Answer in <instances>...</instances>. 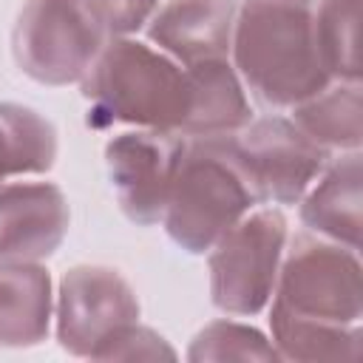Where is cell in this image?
Masks as SVG:
<instances>
[{"instance_id":"1","label":"cell","mask_w":363,"mask_h":363,"mask_svg":"<svg viewBox=\"0 0 363 363\" xmlns=\"http://www.w3.org/2000/svg\"><path fill=\"white\" fill-rule=\"evenodd\" d=\"M230 62L247 94L267 108H292L329 82L320 65L312 3L244 0L235 11Z\"/></svg>"},{"instance_id":"2","label":"cell","mask_w":363,"mask_h":363,"mask_svg":"<svg viewBox=\"0 0 363 363\" xmlns=\"http://www.w3.org/2000/svg\"><path fill=\"white\" fill-rule=\"evenodd\" d=\"M79 88L88 102L85 125L94 130L130 125L179 133L187 108L184 65L133 34H113Z\"/></svg>"},{"instance_id":"3","label":"cell","mask_w":363,"mask_h":363,"mask_svg":"<svg viewBox=\"0 0 363 363\" xmlns=\"http://www.w3.org/2000/svg\"><path fill=\"white\" fill-rule=\"evenodd\" d=\"M258 204L261 199L224 136L187 139L159 224L176 247L204 255Z\"/></svg>"},{"instance_id":"4","label":"cell","mask_w":363,"mask_h":363,"mask_svg":"<svg viewBox=\"0 0 363 363\" xmlns=\"http://www.w3.org/2000/svg\"><path fill=\"white\" fill-rule=\"evenodd\" d=\"M108 40L91 0H26L11 28V54L26 77L57 88L79 82Z\"/></svg>"},{"instance_id":"5","label":"cell","mask_w":363,"mask_h":363,"mask_svg":"<svg viewBox=\"0 0 363 363\" xmlns=\"http://www.w3.org/2000/svg\"><path fill=\"white\" fill-rule=\"evenodd\" d=\"M289 221L281 207H255L235 221L210 250V301L224 315L252 318L272 301Z\"/></svg>"},{"instance_id":"6","label":"cell","mask_w":363,"mask_h":363,"mask_svg":"<svg viewBox=\"0 0 363 363\" xmlns=\"http://www.w3.org/2000/svg\"><path fill=\"white\" fill-rule=\"evenodd\" d=\"M269 303L301 318L357 326L363 318L357 250L320 238L309 230L286 238Z\"/></svg>"},{"instance_id":"7","label":"cell","mask_w":363,"mask_h":363,"mask_svg":"<svg viewBox=\"0 0 363 363\" xmlns=\"http://www.w3.org/2000/svg\"><path fill=\"white\" fill-rule=\"evenodd\" d=\"M139 298L128 278L105 264L71 267L54 295V332L60 346L74 357H96V352L139 320Z\"/></svg>"},{"instance_id":"8","label":"cell","mask_w":363,"mask_h":363,"mask_svg":"<svg viewBox=\"0 0 363 363\" xmlns=\"http://www.w3.org/2000/svg\"><path fill=\"white\" fill-rule=\"evenodd\" d=\"M224 139L252 182L261 204H298L332 156L289 116L278 113L250 119L241 130Z\"/></svg>"},{"instance_id":"9","label":"cell","mask_w":363,"mask_h":363,"mask_svg":"<svg viewBox=\"0 0 363 363\" xmlns=\"http://www.w3.org/2000/svg\"><path fill=\"white\" fill-rule=\"evenodd\" d=\"M184 136L159 128H133L105 142V167L119 210L139 227L162 221Z\"/></svg>"},{"instance_id":"10","label":"cell","mask_w":363,"mask_h":363,"mask_svg":"<svg viewBox=\"0 0 363 363\" xmlns=\"http://www.w3.org/2000/svg\"><path fill=\"white\" fill-rule=\"evenodd\" d=\"M71 207L54 182L0 187V261H43L68 235Z\"/></svg>"},{"instance_id":"11","label":"cell","mask_w":363,"mask_h":363,"mask_svg":"<svg viewBox=\"0 0 363 363\" xmlns=\"http://www.w3.org/2000/svg\"><path fill=\"white\" fill-rule=\"evenodd\" d=\"M238 0H162L145 31L147 43L179 65L230 57Z\"/></svg>"},{"instance_id":"12","label":"cell","mask_w":363,"mask_h":363,"mask_svg":"<svg viewBox=\"0 0 363 363\" xmlns=\"http://www.w3.org/2000/svg\"><path fill=\"white\" fill-rule=\"evenodd\" d=\"M301 224L349 250H360L363 227V164L360 150L329 156L318 179L301 196Z\"/></svg>"},{"instance_id":"13","label":"cell","mask_w":363,"mask_h":363,"mask_svg":"<svg viewBox=\"0 0 363 363\" xmlns=\"http://www.w3.org/2000/svg\"><path fill=\"white\" fill-rule=\"evenodd\" d=\"M187 74V108L179 133L184 139L230 136L252 119L250 94L233 68L230 57L201 60L184 65Z\"/></svg>"},{"instance_id":"14","label":"cell","mask_w":363,"mask_h":363,"mask_svg":"<svg viewBox=\"0 0 363 363\" xmlns=\"http://www.w3.org/2000/svg\"><path fill=\"white\" fill-rule=\"evenodd\" d=\"M54 323V284L40 261H0V346H40Z\"/></svg>"},{"instance_id":"15","label":"cell","mask_w":363,"mask_h":363,"mask_svg":"<svg viewBox=\"0 0 363 363\" xmlns=\"http://www.w3.org/2000/svg\"><path fill=\"white\" fill-rule=\"evenodd\" d=\"M289 119L323 150H360L363 139V91L360 79H329L323 88L289 108Z\"/></svg>"},{"instance_id":"16","label":"cell","mask_w":363,"mask_h":363,"mask_svg":"<svg viewBox=\"0 0 363 363\" xmlns=\"http://www.w3.org/2000/svg\"><path fill=\"white\" fill-rule=\"evenodd\" d=\"M269 340L284 360H357L363 352V332L357 326L326 323L292 315L278 303L269 306Z\"/></svg>"},{"instance_id":"17","label":"cell","mask_w":363,"mask_h":363,"mask_svg":"<svg viewBox=\"0 0 363 363\" xmlns=\"http://www.w3.org/2000/svg\"><path fill=\"white\" fill-rule=\"evenodd\" d=\"M57 162V128L34 108L0 102V187L9 179L43 176Z\"/></svg>"},{"instance_id":"18","label":"cell","mask_w":363,"mask_h":363,"mask_svg":"<svg viewBox=\"0 0 363 363\" xmlns=\"http://www.w3.org/2000/svg\"><path fill=\"white\" fill-rule=\"evenodd\" d=\"M315 45L329 79H360V0H318L312 6Z\"/></svg>"},{"instance_id":"19","label":"cell","mask_w":363,"mask_h":363,"mask_svg":"<svg viewBox=\"0 0 363 363\" xmlns=\"http://www.w3.org/2000/svg\"><path fill=\"white\" fill-rule=\"evenodd\" d=\"M187 360H278V352L261 329L221 318L204 323L196 332L187 349Z\"/></svg>"},{"instance_id":"20","label":"cell","mask_w":363,"mask_h":363,"mask_svg":"<svg viewBox=\"0 0 363 363\" xmlns=\"http://www.w3.org/2000/svg\"><path fill=\"white\" fill-rule=\"evenodd\" d=\"M173 360L176 349L150 326H142L139 320L125 326L119 335H113L94 360Z\"/></svg>"},{"instance_id":"21","label":"cell","mask_w":363,"mask_h":363,"mask_svg":"<svg viewBox=\"0 0 363 363\" xmlns=\"http://www.w3.org/2000/svg\"><path fill=\"white\" fill-rule=\"evenodd\" d=\"M162 0H99L96 11L105 20L111 37L113 34H136L147 26L150 14Z\"/></svg>"},{"instance_id":"22","label":"cell","mask_w":363,"mask_h":363,"mask_svg":"<svg viewBox=\"0 0 363 363\" xmlns=\"http://www.w3.org/2000/svg\"><path fill=\"white\" fill-rule=\"evenodd\" d=\"M298 3H315V0H298Z\"/></svg>"},{"instance_id":"23","label":"cell","mask_w":363,"mask_h":363,"mask_svg":"<svg viewBox=\"0 0 363 363\" xmlns=\"http://www.w3.org/2000/svg\"><path fill=\"white\" fill-rule=\"evenodd\" d=\"M91 3H94V6H96V3H99V0H91Z\"/></svg>"}]
</instances>
